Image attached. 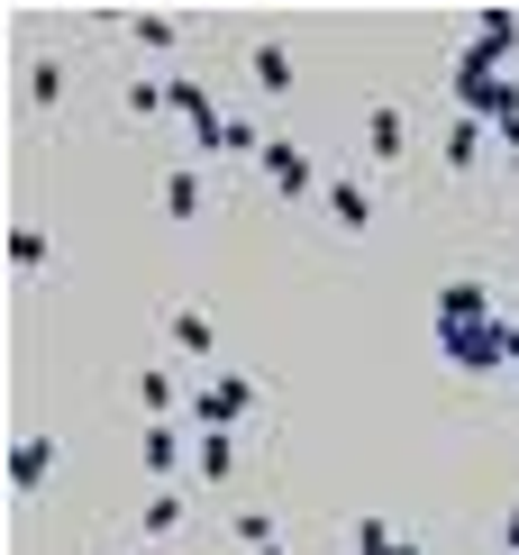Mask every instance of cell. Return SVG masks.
Returning <instances> with one entry per match:
<instances>
[{
	"instance_id": "12",
	"label": "cell",
	"mask_w": 519,
	"mask_h": 555,
	"mask_svg": "<svg viewBox=\"0 0 519 555\" xmlns=\"http://www.w3.org/2000/svg\"><path fill=\"white\" fill-rule=\"evenodd\" d=\"M192 474H201V482H228V474H238V437H201V447H192Z\"/></svg>"
},
{
	"instance_id": "22",
	"label": "cell",
	"mask_w": 519,
	"mask_h": 555,
	"mask_svg": "<svg viewBox=\"0 0 519 555\" xmlns=\"http://www.w3.org/2000/svg\"><path fill=\"white\" fill-rule=\"evenodd\" d=\"M502 546H510V555H519V501H510V519H502Z\"/></svg>"
},
{
	"instance_id": "10",
	"label": "cell",
	"mask_w": 519,
	"mask_h": 555,
	"mask_svg": "<svg viewBox=\"0 0 519 555\" xmlns=\"http://www.w3.org/2000/svg\"><path fill=\"white\" fill-rule=\"evenodd\" d=\"M356 555H429V546H410L383 511H365V519H356Z\"/></svg>"
},
{
	"instance_id": "8",
	"label": "cell",
	"mask_w": 519,
	"mask_h": 555,
	"mask_svg": "<svg viewBox=\"0 0 519 555\" xmlns=\"http://www.w3.org/2000/svg\"><path fill=\"white\" fill-rule=\"evenodd\" d=\"M137 455H147L155 482H174V474H182V428H174V420H147V447H137Z\"/></svg>"
},
{
	"instance_id": "13",
	"label": "cell",
	"mask_w": 519,
	"mask_h": 555,
	"mask_svg": "<svg viewBox=\"0 0 519 555\" xmlns=\"http://www.w3.org/2000/svg\"><path fill=\"white\" fill-rule=\"evenodd\" d=\"M474 46H483L492 64H502L510 46H519V18H510V10H483V18H474Z\"/></svg>"
},
{
	"instance_id": "2",
	"label": "cell",
	"mask_w": 519,
	"mask_h": 555,
	"mask_svg": "<svg viewBox=\"0 0 519 555\" xmlns=\"http://www.w3.org/2000/svg\"><path fill=\"white\" fill-rule=\"evenodd\" d=\"M246 410H255V383H246V374H210V383H192V428H201V437H228Z\"/></svg>"
},
{
	"instance_id": "21",
	"label": "cell",
	"mask_w": 519,
	"mask_h": 555,
	"mask_svg": "<svg viewBox=\"0 0 519 555\" xmlns=\"http://www.w3.org/2000/svg\"><path fill=\"white\" fill-rule=\"evenodd\" d=\"M164 109V82H128V119H155Z\"/></svg>"
},
{
	"instance_id": "15",
	"label": "cell",
	"mask_w": 519,
	"mask_h": 555,
	"mask_svg": "<svg viewBox=\"0 0 519 555\" xmlns=\"http://www.w3.org/2000/svg\"><path fill=\"white\" fill-rule=\"evenodd\" d=\"M246 74H255V91H274V101H282V91H292V55H282V46H255Z\"/></svg>"
},
{
	"instance_id": "16",
	"label": "cell",
	"mask_w": 519,
	"mask_h": 555,
	"mask_svg": "<svg viewBox=\"0 0 519 555\" xmlns=\"http://www.w3.org/2000/svg\"><path fill=\"white\" fill-rule=\"evenodd\" d=\"M182 511H192V501H182L174 482H164V492L147 501V538H174V528H182Z\"/></svg>"
},
{
	"instance_id": "17",
	"label": "cell",
	"mask_w": 519,
	"mask_h": 555,
	"mask_svg": "<svg viewBox=\"0 0 519 555\" xmlns=\"http://www.w3.org/2000/svg\"><path fill=\"white\" fill-rule=\"evenodd\" d=\"M137 401L164 420V410H174V374H155V364H147V374H137Z\"/></svg>"
},
{
	"instance_id": "5",
	"label": "cell",
	"mask_w": 519,
	"mask_h": 555,
	"mask_svg": "<svg viewBox=\"0 0 519 555\" xmlns=\"http://www.w3.org/2000/svg\"><path fill=\"white\" fill-rule=\"evenodd\" d=\"M46 474H55V437H18L10 447V492H37Z\"/></svg>"
},
{
	"instance_id": "23",
	"label": "cell",
	"mask_w": 519,
	"mask_h": 555,
	"mask_svg": "<svg viewBox=\"0 0 519 555\" xmlns=\"http://www.w3.org/2000/svg\"><path fill=\"white\" fill-rule=\"evenodd\" d=\"M502 146H510V182H519V128H510V137H502Z\"/></svg>"
},
{
	"instance_id": "14",
	"label": "cell",
	"mask_w": 519,
	"mask_h": 555,
	"mask_svg": "<svg viewBox=\"0 0 519 555\" xmlns=\"http://www.w3.org/2000/svg\"><path fill=\"white\" fill-rule=\"evenodd\" d=\"M446 165H456V173L483 165V119H456V128H446Z\"/></svg>"
},
{
	"instance_id": "6",
	"label": "cell",
	"mask_w": 519,
	"mask_h": 555,
	"mask_svg": "<svg viewBox=\"0 0 519 555\" xmlns=\"http://www.w3.org/2000/svg\"><path fill=\"white\" fill-rule=\"evenodd\" d=\"M174 356L210 364V356H219V319H210V310H174Z\"/></svg>"
},
{
	"instance_id": "11",
	"label": "cell",
	"mask_w": 519,
	"mask_h": 555,
	"mask_svg": "<svg viewBox=\"0 0 519 555\" xmlns=\"http://www.w3.org/2000/svg\"><path fill=\"white\" fill-rule=\"evenodd\" d=\"M164 219H201V173H192V165L164 173Z\"/></svg>"
},
{
	"instance_id": "19",
	"label": "cell",
	"mask_w": 519,
	"mask_h": 555,
	"mask_svg": "<svg viewBox=\"0 0 519 555\" xmlns=\"http://www.w3.org/2000/svg\"><path fill=\"white\" fill-rule=\"evenodd\" d=\"M10 264H18V273L46 264V237H37V228H10Z\"/></svg>"
},
{
	"instance_id": "1",
	"label": "cell",
	"mask_w": 519,
	"mask_h": 555,
	"mask_svg": "<svg viewBox=\"0 0 519 555\" xmlns=\"http://www.w3.org/2000/svg\"><path fill=\"white\" fill-rule=\"evenodd\" d=\"M446 364L456 374H502V364H519V328L510 319H465V328H438Z\"/></svg>"
},
{
	"instance_id": "9",
	"label": "cell",
	"mask_w": 519,
	"mask_h": 555,
	"mask_svg": "<svg viewBox=\"0 0 519 555\" xmlns=\"http://www.w3.org/2000/svg\"><path fill=\"white\" fill-rule=\"evenodd\" d=\"M328 219H338L346 237H365V228H374V192H365V182H328Z\"/></svg>"
},
{
	"instance_id": "3",
	"label": "cell",
	"mask_w": 519,
	"mask_h": 555,
	"mask_svg": "<svg viewBox=\"0 0 519 555\" xmlns=\"http://www.w3.org/2000/svg\"><path fill=\"white\" fill-rule=\"evenodd\" d=\"M255 165H265V182H274L282 201H311V192H319V165L292 146V137H265V155H255Z\"/></svg>"
},
{
	"instance_id": "7",
	"label": "cell",
	"mask_w": 519,
	"mask_h": 555,
	"mask_svg": "<svg viewBox=\"0 0 519 555\" xmlns=\"http://www.w3.org/2000/svg\"><path fill=\"white\" fill-rule=\"evenodd\" d=\"M465 319H502L483 283H446V292H438V328H465Z\"/></svg>"
},
{
	"instance_id": "4",
	"label": "cell",
	"mask_w": 519,
	"mask_h": 555,
	"mask_svg": "<svg viewBox=\"0 0 519 555\" xmlns=\"http://www.w3.org/2000/svg\"><path fill=\"white\" fill-rule=\"evenodd\" d=\"M365 155H374V165H401V155H410V119H401L392 101L365 109Z\"/></svg>"
},
{
	"instance_id": "18",
	"label": "cell",
	"mask_w": 519,
	"mask_h": 555,
	"mask_svg": "<svg viewBox=\"0 0 519 555\" xmlns=\"http://www.w3.org/2000/svg\"><path fill=\"white\" fill-rule=\"evenodd\" d=\"M28 101H37V109L64 101V64H28Z\"/></svg>"
},
{
	"instance_id": "20",
	"label": "cell",
	"mask_w": 519,
	"mask_h": 555,
	"mask_svg": "<svg viewBox=\"0 0 519 555\" xmlns=\"http://www.w3.org/2000/svg\"><path fill=\"white\" fill-rule=\"evenodd\" d=\"M128 37H137V46H174L182 28H174V18H128Z\"/></svg>"
}]
</instances>
